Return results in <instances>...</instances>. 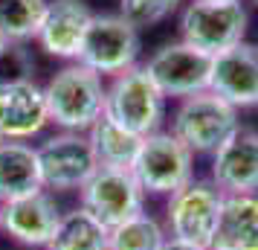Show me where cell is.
Masks as SVG:
<instances>
[{"label": "cell", "mask_w": 258, "mask_h": 250, "mask_svg": "<svg viewBox=\"0 0 258 250\" xmlns=\"http://www.w3.org/2000/svg\"><path fill=\"white\" fill-rule=\"evenodd\" d=\"M183 0H119V15L128 21L131 26H154L165 21L171 12H177Z\"/></svg>", "instance_id": "obj_22"}, {"label": "cell", "mask_w": 258, "mask_h": 250, "mask_svg": "<svg viewBox=\"0 0 258 250\" xmlns=\"http://www.w3.org/2000/svg\"><path fill=\"white\" fill-rule=\"evenodd\" d=\"M212 61H215V56H209V53L191 47L186 41H174V44H165L157 49L148 59L145 70L165 99L168 96L188 99L195 93L209 90Z\"/></svg>", "instance_id": "obj_9"}, {"label": "cell", "mask_w": 258, "mask_h": 250, "mask_svg": "<svg viewBox=\"0 0 258 250\" xmlns=\"http://www.w3.org/2000/svg\"><path fill=\"white\" fill-rule=\"evenodd\" d=\"M107 238L110 230L93 213L76 207L70 213H61L55 233L44 250H107Z\"/></svg>", "instance_id": "obj_19"}, {"label": "cell", "mask_w": 258, "mask_h": 250, "mask_svg": "<svg viewBox=\"0 0 258 250\" xmlns=\"http://www.w3.org/2000/svg\"><path fill=\"white\" fill-rule=\"evenodd\" d=\"M246 9L241 0H191L180 15V41L221 56L244 41Z\"/></svg>", "instance_id": "obj_5"}, {"label": "cell", "mask_w": 258, "mask_h": 250, "mask_svg": "<svg viewBox=\"0 0 258 250\" xmlns=\"http://www.w3.org/2000/svg\"><path fill=\"white\" fill-rule=\"evenodd\" d=\"M82 207L93 213L107 230L145 213V192L125 169H96L82 189Z\"/></svg>", "instance_id": "obj_10"}, {"label": "cell", "mask_w": 258, "mask_h": 250, "mask_svg": "<svg viewBox=\"0 0 258 250\" xmlns=\"http://www.w3.org/2000/svg\"><path fill=\"white\" fill-rule=\"evenodd\" d=\"M87 140H90V148H93L99 169H125V172H131L142 143V137L116 125L105 114L93 122V128L87 131Z\"/></svg>", "instance_id": "obj_18"}, {"label": "cell", "mask_w": 258, "mask_h": 250, "mask_svg": "<svg viewBox=\"0 0 258 250\" xmlns=\"http://www.w3.org/2000/svg\"><path fill=\"white\" fill-rule=\"evenodd\" d=\"M209 250H258V195H226Z\"/></svg>", "instance_id": "obj_16"}, {"label": "cell", "mask_w": 258, "mask_h": 250, "mask_svg": "<svg viewBox=\"0 0 258 250\" xmlns=\"http://www.w3.org/2000/svg\"><path fill=\"white\" fill-rule=\"evenodd\" d=\"M145 195H174L195 178V155L171 131H154L142 137L137 160L131 166Z\"/></svg>", "instance_id": "obj_4"}, {"label": "cell", "mask_w": 258, "mask_h": 250, "mask_svg": "<svg viewBox=\"0 0 258 250\" xmlns=\"http://www.w3.org/2000/svg\"><path fill=\"white\" fill-rule=\"evenodd\" d=\"M90 18L93 12L84 0H49L41 29H38V41L47 49V56L64 61L79 59Z\"/></svg>", "instance_id": "obj_15"}, {"label": "cell", "mask_w": 258, "mask_h": 250, "mask_svg": "<svg viewBox=\"0 0 258 250\" xmlns=\"http://www.w3.org/2000/svg\"><path fill=\"white\" fill-rule=\"evenodd\" d=\"M49 111L44 87L32 79H3L0 82V140H32L47 128Z\"/></svg>", "instance_id": "obj_11"}, {"label": "cell", "mask_w": 258, "mask_h": 250, "mask_svg": "<svg viewBox=\"0 0 258 250\" xmlns=\"http://www.w3.org/2000/svg\"><path fill=\"white\" fill-rule=\"evenodd\" d=\"M249 3H252V6H258V0H249Z\"/></svg>", "instance_id": "obj_25"}, {"label": "cell", "mask_w": 258, "mask_h": 250, "mask_svg": "<svg viewBox=\"0 0 258 250\" xmlns=\"http://www.w3.org/2000/svg\"><path fill=\"white\" fill-rule=\"evenodd\" d=\"M160 250H206V247H198V244H188V241H180V238H165V244Z\"/></svg>", "instance_id": "obj_23"}, {"label": "cell", "mask_w": 258, "mask_h": 250, "mask_svg": "<svg viewBox=\"0 0 258 250\" xmlns=\"http://www.w3.org/2000/svg\"><path fill=\"white\" fill-rule=\"evenodd\" d=\"M41 189L38 152L21 140H0V204Z\"/></svg>", "instance_id": "obj_17"}, {"label": "cell", "mask_w": 258, "mask_h": 250, "mask_svg": "<svg viewBox=\"0 0 258 250\" xmlns=\"http://www.w3.org/2000/svg\"><path fill=\"white\" fill-rule=\"evenodd\" d=\"M212 183L223 195L258 192V131L238 128L212 155Z\"/></svg>", "instance_id": "obj_13"}, {"label": "cell", "mask_w": 258, "mask_h": 250, "mask_svg": "<svg viewBox=\"0 0 258 250\" xmlns=\"http://www.w3.org/2000/svg\"><path fill=\"white\" fill-rule=\"evenodd\" d=\"M105 90L102 76L79 61L61 67L44 87L49 122H55L61 131L87 134L105 114Z\"/></svg>", "instance_id": "obj_1"}, {"label": "cell", "mask_w": 258, "mask_h": 250, "mask_svg": "<svg viewBox=\"0 0 258 250\" xmlns=\"http://www.w3.org/2000/svg\"><path fill=\"white\" fill-rule=\"evenodd\" d=\"M47 0H0V35L9 44L38 38Z\"/></svg>", "instance_id": "obj_20"}, {"label": "cell", "mask_w": 258, "mask_h": 250, "mask_svg": "<svg viewBox=\"0 0 258 250\" xmlns=\"http://www.w3.org/2000/svg\"><path fill=\"white\" fill-rule=\"evenodd\" d=\"M9 47H12V44H9L6 38L0 35V59H6V53H9Z\"/></svg>", "instance_id": "obj_24"}, {"label": "cell", "mask_w": 258, "mask_h": 250, "mask_svg": "<svg viewBox=\"0 0 258 250\" xmlns=\"http://www.w3.org/2000/svg\"><path fill=\"white\" fill-rule=\"evenodd\" d=\"M165 230L163 224L148 213H140L128 218L125 224L110 230L107 250H160L165 244Z\"/></svg>", "instance_id": "obj_21"}, {"label": "cell", "mask_w": 258, "mask_h": 250, "mask_svg": "<svg viewBox=\"0 0 258 250\" xmlns=\"http://www.w3.org/2000/svg\"><path fill=\"white\" fill-rule=\"evenodd\" d=\"M105 117H110L116 125L134 131L137 137L160 131L165 119V96L154 84L145 67H131V70L113 76V82L105 90Z\"/></svg>", "instance_id": "obj_3"}, {"label": "cell", "mask_w": 258, "mask_h": 250, "mask_svg": "<svg viewBox=\"0 0 258 250\" xmlns=\"http://www.w3.org/2000/svg\"><path fill=\"white\" fill-rule=\"evenodd\" d=\"M209 90L226 99L232 108L258 105V47L255 44H235L212 61Z\"/></svg>", "instance_id": "obj_14"}, {"label": "cell", "mask_w": 258, "mask_h": 250, "mask_svg": "<svg viewBox=\"0 0 258 250\" xmlns=\"http://www.w3.org/2000/svg\"><path fill=\"white\" fill-rule=\"evenodd\" d=\"M140 59V29L131 26L122 15H93L84 32L79 64L99 76H119L137 67Z\"/></svg>", "instance_id": "obj_6"}, {"label": "cell", "mask_w": 258, "mask_h": 250, "mask_svg": "<svg viewBox=\"0 0 258 250\" xmlns=\"http://www.w3.org/2000/svg\"><path fill=\"white\" fill-rule=\"evenodd\" d=\"M35 152H38V169H41V186L52 192L82 189L99 169L87 134H76V131L52 134Z\"/></svg>", "instance_id": "obj_8"}, {"label": "cell", "mask_w": 258, "mask_h": 250, "mask_svg": "<svg viewBox=\"0 0 258 250\" xmlns=\"http://www.w3.org/2000/svg\"><path fill=\"white\" fill-rule=\"evenodd\" d=\"M223 198L226 195L212 183V178L209 180L191 178L183 189L168 195L165 221H168L171 238H180V241H188V244L209 250L215 227H218V218H221V210H223Z\"/></svg>", "instance_id": "obj_7"}, {"label": "cell", "mask_w": 258, "mask_h": 250, "mask_svg": "<svg viewBox=\"0 0 258 250\" xmlns=\"http://www.w3.org/2000/svg\"><path fill=\"white\" fill-rule=\"evenodd\" d=\"M238 128V108L212 90L183 99L171 117V134L191 155H215Z\"/></svg>", "instance_id": "obj_2"}, {"label": "cell", "mask_w": 258, "mask_h": 250, "mask_svg": "<svg viewBox=\"0 0 258 250\" xmlns=\"http://www.w3.org/2000/svg\"><path fill=\"white\" fill-rule=\"evenodd\" d=\"M61 210L47 189L0 204V230L24 247H47Z\"/></svg>", "instance_id": "obj_12"}]
</instances>
